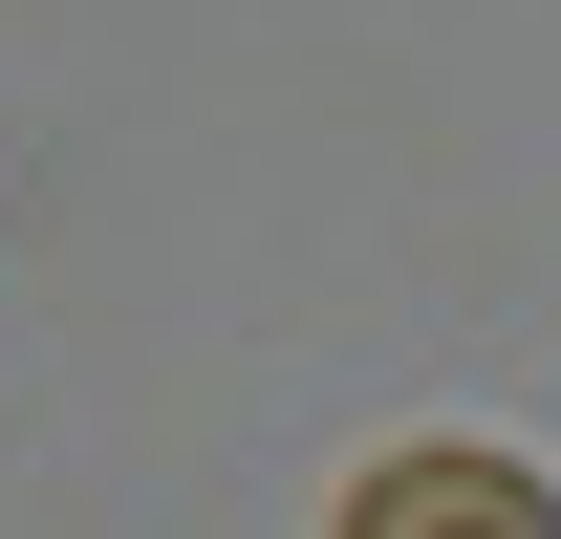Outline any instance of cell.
<instances>
[{"label":"cell","mask_w":561,"mask_h":539,"mask_svg":"<svg viewBox=\"0 0 561 539\" xmlns=\"http://www.w3.org/2000/svg\"><path fill=\"white\" fill-rule=\"evenodd\" d=\"M324 539H561V496L518 454H476V432H411V454H367L346 474V518Z\"/></svg>","instance_id":"6da1fadb"}]
</instances>
